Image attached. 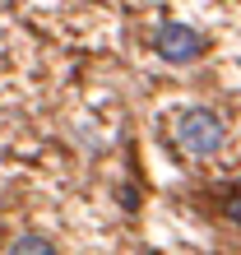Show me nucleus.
Masks as SVG:
<instances>
[{"mask_svg":"<svg viewBox=\"0 0 241 255\" xmlns=\"http://www.w3.org/2000/svg\"><path fill=\"white\" fill-rule=\"evenodd\" d=\"M9 255H56V246L47 237H19V242L9 246Z\"/></svg>","mask_w":241,"mask_h":255,"instance_id":"obj_3","label":"nucleus"},{"mask_svg":"<svg viewBox=\"0 0 241 255\" xmlns=\"http://www.w3.org/2000/svg\"><path fill=\"white\" fill-rule=\"evenodd\" d=\"M228 218H232V223H241V190L228 200Z\"/></svg>","mask_w":241,"mask_h":255,"instance_id":"obj_4","label":"nucleus"},{"mask_svg":"<svg viewBox=\"0 0 241 255\" xmlns=\"http://www.w3.org/2000/svg\"><path fill=\"white\" fill-rule=\"evenodd\" d=\"M204 51V33H195L190 23H162L158 28V56L172 65H190Z\"/></svg>","mask_w":241,"mask_h":255,"instance_id":"obj_2","label":"nucleus"},{"mask_svg":"<svg viewBox=\"0 0 241 255\" xmlns=\"http://www.w3.org/2000/svg\"><path fill=\"white\" fill-rule=\"evenodd\" d=\"M223 139H228V130H223V121L209 107H190L176 116V148L190 158H214Z\"/></svg>","mask_w":241,"mask_h":255,"instance_id":"obj_1","label":"nucleus"}]
</instances>
